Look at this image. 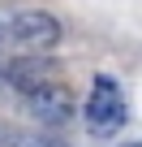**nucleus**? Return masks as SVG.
I'll return each mask as SVG.
<instances>
[{"instance_id":"nucleus-1","label":"nucleus","mask_w":142,"mask_h":147,"mask_svg":"<svg viewBox=\"0 0 142 147\" xmlns=\"http://www.w3.org/2000/svg\"><path fill=\"white\" fill-rule=\"evenodd\" d=\"M129 117V104L121 95V82L108 78V74H99V78L91 82V95H86V108H82V121L95 138H112Z\"/></svg>"},{"instance_id":"nucleus-2","label":"nucleus","mask_w":142,"mask_h":147,"mask_svg":"<svg viewBox=\"0 0 142 147\" xmlns=\"http://www.w3.org/2000/svg\"><path fill=\"white\" fill-rule=\"evenodd\" d=\"M9 43L30 48V52H47L60 43V22L47 9H22L9 18Z\"/></svg>"},{"instance_id":"nucleus-3","label":"nucleus","mask_w":142,"mask_h":147,"mask_svg":"<svg viewBox=\"0 0 142 147\" xmlns=\"http://www.w3.org/2000/svg\"><path fill=\"white\" fill-rule=\"evenodd\" d=\"M26 108H30V117L35 121H43V125H65L69 117H73V91H69L65 82H47V87H39L35 95H26Z\"/></svg>"},{"instance_id":"nucleus-4","label":"nucleus","mask_w":142,"mask_h":147,"mask_svg":"<svg viewBox=\"0 0 142 147\" xmlns=\"http://www.w3.org/2000/svg\"><path fill=\"white\" fill-rule=\"evenodd\" d=\"M5 82H9L13 91H22V95H35V91L47 87L52 78H43V69H39L35 61H5Z\"/></svg>"},{"instance_id":"nucleus-5","label":"nucleus","mask_w":142,"mask_h":147,"mask_svg":"<svg viewBox=\"0 0 142 147\" xmlns=\"http://www.w3.org/2000/svg\"><path fill=\"white\" fill-rule=\"evenodd\" d=\"M125 147H138V143H125Z\"/></svg>"},{"instance_id":"nucleus-6","label":"nucleus","mask_w":142,"mask_h":147,"mask_svg":"<svg viewBox=\"0 0 142 147\" xmlns=\"http://www.w3.org/2000/svg\"><path fill=\"white\" fill-rule=\"evenodd\" d=\"M0 143H5V134H0Z\"/></svg>"}]
</instances>
